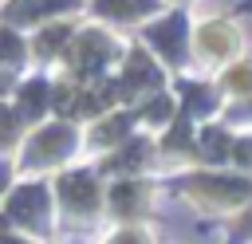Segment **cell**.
<instances>
[{"label": "cell", "mask_w": 252, "mask_h": 244, "mask_svg": "<svg viewBox=\"0 0 252 244\" xmlns=\"http://www.w3.org/2000/svg\"><path fill=\"white\" fill-rule=\"evenodd\" d=\"M43 142H39V153H59L63 146H67V134L63 130H51V134H39Z\"/></svg>", "instance_id": "obj_2"}, {"label": "cell", "mask_w": 252, "mask_h": 244, "mask_svg": "<svg viewBox=\"0 0 252 244\" xmlns=\"http://www.w3.org/2000/svg\"><path fill=\"white\" fill-rule=\"evenodd\" d=\"M63 193L71 197V205H83V209L94 205V185H91V177H67V181H63Z\"/></svg>", "instance_id": "obj_1"}, {"label": "cell", "mask_w": 252, "mask_h": 244, "mask_svg": "<svg viewBox=\"0 0 252 244\" xmlns=\"http://www.w3.org/2000/svg\"><path fill=\"white\" fill-rule=\"evenodd\" d=\"M118 244H142V240H138V236H130V240H118Z\"/></svg>", "instance_id": "obj_3"}]
</instances>
